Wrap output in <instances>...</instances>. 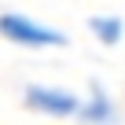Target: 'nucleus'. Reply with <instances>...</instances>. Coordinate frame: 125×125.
Segmentation results:
<instances>
[{"label": "nucleus", "instance_id": "f03ea898", "mask_svg": "<svg viewBox=\"0 0 125 125\" xmlns=\"http://www.w3.org/2000/svg\"><path fill=\"white\" fill-rule=\"evenodd\" d=\"M22 103L33 114H44V118H77L81 96L70 92V88H59V85H26Z\"/></svg>", "mask_w": 125, "mask_h": 125}, {"label": "nucleus", "instance_id": "20e7f679", "mask_svg": "<svg viewBox=\"0 0 125 125\" xmlns=\"http://www.w3.org/2000/svg\"><path fill=\"white\" fill-rule=\"evenodd\" d=\"M88 30H92V37H96L99 44H107V48L121 44V37H125V22H121L118 15H92V19H88Z\"/></svg>", "mask_w": 125, "mask_h": 125}, {"label": "nucleus", "instance_id": "f257e3e1", "mask_svg": "<svg viewBox=\"0 0 125 125\" xmlns=\"http://www.w3.org/2000/svg\"><path fill=\"white\" fill-rule=\"evenodd\" d=\"M0 37L8 44H19V48H62L66 44V33L55 30V26H44L22 11H4L0 15Z\"/></svg>", "mask_w": 125, "mask_h": 125}, {"label": "nucleus", "instance_id": "7ed1b4c3", "mask_svg": "<svg viewBox=\"0 0 125 125\" xmlns=\"http://www.w3.org/2000/svg\"><path fill=\"white\" fill-rule=\"evenodd\" d=\"M77 121H81V125H118V103L110 99V92H107L103 85L92 81L88 96H85L81 107H77Z\"/></svg>", "mask_w": 125, "mask_h": 125}]
</instances>
